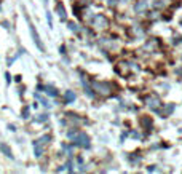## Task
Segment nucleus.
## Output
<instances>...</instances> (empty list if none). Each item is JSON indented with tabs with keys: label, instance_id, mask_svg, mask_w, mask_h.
Wrapping results in <instances>:
<instances>
[{
	"label": "nucleus",
	"instance_id": "nucleus-1",
	"mask_svg": "<svg viewBox=\"0 0 182 174\" xmlns=\"http://www.w3.org/2000/svg\"><path fill=\"white\" fill-rule=\"evenodd\" d=\"M67 136H69V139L72 141L73 145H78V147H83V149L89 147V137H88L85 133H80V131H69V133H67Z\"/></svg>",
	"mask_w": 182,
	"mask_h": 174
},
{
	"label": "nucleus",
	"instance_id": "nucleus-2",
	"mask_svg": "<svg viewBox=\"0 0 182 174\" xmlns=\"http://www.w3.org/2000/svg\"><path fill=\"white\" fill-rule=\"evenodd\" d=\"M93 88L101 96H110L112 93V85L107 82H93Z\"/></svg>",
	"mask_w": 182,
	"mask_h": 174
},
{
	"label": "nucleus",
	"instance_id": "nucleus-3",
	"mask_svg": "<svg viewBox=\"0 0 182 174\" xmlns=\"http://www.w3.org/2000/svg\"><path fill=\"white\" fill-rule=\"evenodd\" d=\"M91 26L94 27V29H107L109 27V19L106 18L104 14H94L93 16V19H91Z\"/></svg>",
	"mask_w": 182,
	"mask_h": 174
},
{
	"label": "nucleus",
	"instance_id": "nucleus-4",
	"mask_svg": "<svg viewBox=\"0 0 182 174\" xmlns=\"http://www.w3.org/2000/svg\"><path fill=\"white\" fill-rule=\"evenodd\" d=\"M50 136H42L40 139H37L35 142H34V153L35 156H42L43 155V147L50 142Z\"/></svg>",
	"mask_w": 182,
	"mask_h": 174
},
{
	"label": "nucleus",
	"instance_id": "nucleus-5",
	"mask_svg": "<svg viewBox=\"0 0 182 174\" xmlns=\"http://www.w3.org/2000/svg\"><path fill=\"white\" fill-rule=\"evenodd\" d=\"M26 19H27V24H29V31H31V35H32V40H34V43L37 45V48L40 50V51H45V47H43V43H42V40H40V37H38V32L35 31V27H34V24L31 22V19L26 16Z\"/></svg>",
	"mask_w": 182,
	"mask_h": 174
},
{
	"label": "nucleus",
	"instance_id": "nucleus-6",
	"mask_svg": "<svg viewBox=\"0 0 182 174\" xmlns=\"http://www.w3.org/2000/svg\"><path fill=\"white\" fill-rule=\"evenodd\" d=\"M160 104H161V102H160V99H158L155 94H153V96H149V98H147V105H149L152 110H158Z\"/></svg>",
	"mask_w": 182,
	"mask_h": 174
},
{
	"label": "nucleus",
	"instance_id": "nucleus-7",
	"mask_svg": "<svg viewBox=\"0 0 182 174\" xmlns=\"http://www.w3.org/2000/svg\"><path fill=\"white\" fill-rule=\"evenodd\" d=\"M64 101H66V104H72L73 101H75V93L70 91V89H67L64 93Z\"/></svg>",
	"mask_w": 182,
	"mask_h": 174
},
{
	"label": "nucleus",
	"instance_id": "nucleus-8",
	"mask_svg": "<svg viewBox=\"0 0 182 174\" xmlns=\"http://www.w3.org/2000/svg\"><path fill=\"white\" fill-rule=\"evenodd\" d=\"M56 11H58V14H59L61 21H66V19H67V14H66V8H64V5L58 3V7H56Z\"/></svg>",
	"mask_w": 182,
	"mask_h": 174
},
{
	"label": "nucleus",
	"instance_id": "nucleus-9",
	"mask_svg": "<svg viewBox=\"0 0 182 174\" xmlns=\"http://www.w3.org/2000/svg\"><path fill=\"white\" fill-rule=\"evenodd\" d=\"M145 8H147V2H145V0H139V2L136 3V7H134L136 13H142V11H145Z\"/></svg>",
	"mask_w": 182,
	"mask_h": 174
},
{
	"label": "nucleus",
	"instance_id": "nucleus-10",
	"mask_svg": "<svg viewBox=\"0 0 182 174\" xmlns=\"http://www.w3.org/2000/svg\"><path fill=\"white\" fill-rule=\"evenodd\" d=\"M0 150L7 155V156H10V158H13V153H11V149L8 147L7 144H3V142H0Z\"/></svg>",
	"mask_w": 182,
	"mask_h": 174
},
{
	"label": "nucleus",
	"instance_id": "nucleus-11",
	"mask_svg": "<svg viewBox=\"0 0 182 174\" xmlns=\"http://www.w3.org/2000/svg\"><path fill=\"white\" fill-rule=\"evenodd\" d=\"M173 110H174V105H173V104H168L166 107H164V110L161 112V117H168Z\"/></svg>",
	"mask_w": 182,
	"mask_h": 174
},
{
	"label": "nucleus",
	"instance_id": "nucleus-12",
	"mask_svg": "<svg viewBox=\"0 0 182 174\" xmlns=\"http://www.w3.org/2000/svg\"><path fill=\"white\" fill-rule=\"evenodd\" d=\"M45 93L50 94V96H53V98L58 96V91H56V89H54L53 86H47V88H45Z\"/></svg>",
	"mask_w": 182,
	"mask_h": 174
},
{
	"label": "nucleus",
	"instance_id": "nucleus-13",
	"mask_svg": "<svg viewBox=\"0 0 182 174\" xmlns=\"http://www.w3.org/2000/svg\"><path fill=\"white\" fill-rule=\"evenodd\" d=\"M141 123H142V125H144L145 128H150V126H152V120L149 118V117H142V118H141Z\"/></svg>",
	"mask_w": 182,
	"mask_h": 174
},
{
	"label": "nucleus",
	"instance_id": "nucleus-14",
	"mask_svg": "<svg viewBox=\"0 0 182 174\" xmlns=\"http://www.w3.org/2000/svg\"><path fill=\"white\" fill-rule=\"evenodd\" d=\"M69 29L73 31V32H78V26L75 24V22H69Z\"/></svg>",
	"mask_w": 182,
	"mask_h": 174
},
{
	"label": "nucleus",
	"instance_id": "nucleus-15",
	"mask_svg": "<svg viewBox=\"0 0 182 174\" xmlns=\"http://www.w3.org/2000/svg\"><path fill=\"white\" fill-rule=\"evenodd\" d=\"M35 98H37V99H38V101H40V102H42V104H43V105H50V104H48V102H47V99H43V98H42V96H40V94H35Z\"/></svg>",
	"mask_w": 182,
	"mask_h": 174
},
{
	"label": "nucleus",
	"instance_id": "nucleus-16",
	"mask_svg": "<svg viewBox=\"0 0 182 174\" xmlns=\"http://www.w3.org/2000/svg\"><path fill=\"white\" fill-rule=\"evenodd\" d=\"M47 19H48V26L53 27V19H51V14L50 13H47Z\"/></svg>",
	"mask_w": 182,
	"mask_h": 174
},
{
	"label": "nucleus",
	"instance_id": "nucleus-17",
	"mask_svg": "<svg viewBox=\"0 0 182 174\" xmlns=\"http://www.w3.org/2000/svg\"><path fill=\"white\" fill-rule=\"evenodd\" d=\"M22 117H24V118H27V117H29V107H24V112H22Z\"/></svg>",
	"mask_w": 182,
	"mask_h": 174
},
{
	"label": "nucleus",
	"instance_id": "nucleus-18",
	"mask_svg": "<svg viewBox=\"0 0 182 174\" xmlns=\"http://www.w3.org/2000/svg\"><path fill=\"white\" fill-rule=\"evenodd\" d=\"M47 118H48V115L47 114H42V117H38V121H45Z\"/></svg>",
	"mask_w": 182,
	"mask_h": 174
}]
</instances>
